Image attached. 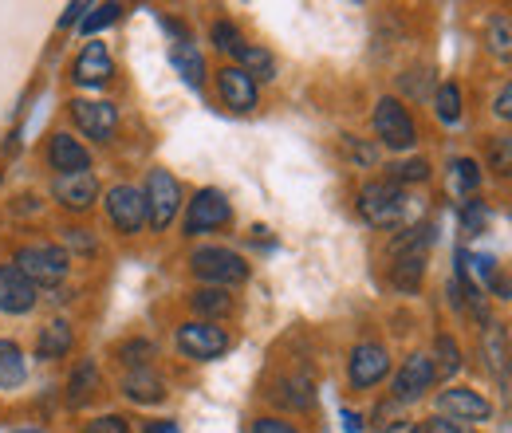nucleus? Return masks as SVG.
I'll use <instances>...</instances> for the list:
<instances>
[{"mask_svg": "<svg viewBox=\"0 0 512 433\" xmlns=\"http://www.w3.org/2000/svg\"><path fill=\"white\" fill-rule=\"evenodd\" d=\"M406 209H410V197H406V189L398 186V182H367V186L359 189V213L375 229L398 225L406 217Z\"/></svg>", "mask_w": 512, "mask_h": 433, "instance_id": "obj_1", "label": "nucleus"}, {"mask_svg": "<svg viewBox=\"0 0 512 433\" xmlns=\"http://www.w3.org/2000/svg\"><path fill=\"white\" fill-rule=\"evenodd\" d=\"M16 272H24L36 288H56L64 284L67 268H71V256L60 245H24L12 260Z\"/></svg>", "mask_w": 512, "mask_h": 433, "instance_id": "obj_2", "label": "nucleus"}, {"mask_svg": "<svg viewBox=\"0 0 512 433\" xmlns=\"http://www.w3.org/2000/svg\"><path fill=\"white\" fill-rule=\"evenodd\" d=\"M190 272L197 280H205L209 288H225V284H241L249 280V264L245 256H237L233 248H197L190 256Z\"/></svg>", "mask_w": 512, "mask_h": 433, "instance_id": "obj_3", "label": "nucleus"}, {"mask_svg": "<svg viewBox=\"0 0 512 433\" xmlns=\"http://www.w3.org/2000/svg\"><path fill=\"white\" fill-rule=\"evenodd\" d=\"M142 197H146V221L154 225V233H166L174 225L178 209H182V186H178V178L166 174V170H150Z\"/></svg>", "mask_w": 512, "mask_h": 433, "instance_id": "obj_4", "label": "nucleus"}, {"mask_svg": "<svg viewBox=\"0 0 512 433\" xmlns=\"http://www.w3.org/2000/svg\"><path fill=\"white\" fill-rule=\"evenodd\" d=\"M178 351H182L186 359L209 363V359H217V355L229 351V335H225V327H217V323L193 319V323H182V327H178Z\"/></svg>", "mask_w": 512, "mask_h": 433, "instance_id": "obj_5", "label": "nucleus"}, {"mask_svg": "<svg viewBox=\"0 0 512 433\" xmlns=\"http://www.w3.org/2000/svg\"><path fill=\"white\" fill-rule=\"evenodd\" d=\"M375 134L383 138V146H390V150H414V142H418L410 111L398 99H390V95L379 99V107H375Z\"/></svg>", "mask_w": 512, "mask_h": 433, "instance_id": "obj_6", "label": "nucleus"}, {"mask_svg": "<svg viewBox=\"0 0 512 433\" xmlns=\"http://www.w3.org/2000/svg\"><path fill=\"white\" fill-rule=\"evenodd\" d=\"M229 217H233V209H229L225 193L221 189H201L190 201V209H186V237L213 233V229L229 225Z\"/></svg>", "mask_w": 512, "mask_h": 433, "instance_id": "obj_7", "label": "nucleus"}, {"mask_svg": "<svg viewBox=\"0 0 512 433\" xmlns=\"http://www.w3.org/2000/svg\"><path fill=\"white\" fill-rule=\"evenodd\" d=\"M107 217H111V225L119 229V233H142V225H146V197H142V189L134 186H111L107 193Z\"/></svg>", "mask_w": 512, "mask_h": 433, "instance_id": "obj_8", "label": "nucleus"}, {"mask_svg": "<svg viewBox=\"0 0 512 433\" xmlns=\"http://www.w3.org/2000/svg\"><path fill=\"white\" fill-rule=\"evenodd\" d=\"M71 119L91 142H111L115 126H119V111L111 103H103V99H75L71 103Z\"/></svg>", "mask_w": 512, "mask_h": 433, "instance_id": "obj_9", "label": "nucleus"}, {"mask_svg": "<svg viewBox=\"0 0 512 433\" xmlns=\"http://www.w3.org/2000/svg\"><path fill=\"white\" fill-rule=\"evenodd\" d=\"M434 359L430 355H410L406 363H402V371L394 374V402L398 406H410V402H418L430 386H434Z\"/></svg>", "mask_w": 512, "mask_h": 433, "instance_id": "obj_10", "label": "nucleus"}, {"mask_svg": "<svg viewBox=\"0 0 512 433\" xmlns=\"http://www.w3.org/2000/svg\"><path fill=\"white\" fill-rule=\"evenodd\" d=\"M347 374H351V386H359V390L379 386L386 374H390V355H386L383 343H359V347L351 351Z\"/></svg>", "mask_w": 512, "mask_h": 433, "instance_id": "obj_11", "label": "nucleus"}, {"mask_svg": "<svg viewBox=\"0 0 512 433\" xmlns=\"http://www.w3.org/2000/svg\"><path fill=\"white\" fill-rule=\"evenodd\" d=\"M36 300H40L36 284H32L24 272H16L12 264H0V311H8V315H28V311L36 308Z\"/></svg>", "mask_w": 512, "mask_h": 433, "instance_id": "obj_12", "label": "nucleus"}, {"mask_svg": "<svg viewBox=\"0 0 512 433\" xmlns=\"http://www.w3.org/2000/svg\"><path fill=\"white\" fill-rule=\"evenodd\" d=\"M48 162H52V170H56V178H64V174H87L91 170V154H87V146L75 138V134H52V142H48Z\"/></svg>", "mask_w": 512, "mask_h": 433, "instance_id": "obj_13", "label": "nucleus"}, {"mask_svg": "<svg viewBox=\"0 0 512 433\" xmlns=\"http://www.w3.org/2000/svg\"><path fill=\"white\" fill-rule=\"evenodd\" d=\"M438 410H442V414H449L453 422H489V414H493V406H489V402H485L477 390H469V386L442 390Z\"/></svg>", "mask_w": 512, "mask_h": 433, "instance_id": "obj_14", "label": "nucleus"}, {"mask_svg": "<svg viewBox=\"0 0 512 433\" xmlns=\"http://www.w3.org/2000/svg\"><path fill=\"white\" fill-rule=\"evenodd\" d=\"M111 75H115V60H111L107 44H99V40H91V44L79 52L75 67H71V79H75L79 87H103Z\"/></svg>", "mask_w": 512, "mask_h": 433, "instance_id": "obj_15", "label": "nucleus"}, {"mask_svg": "<svg viewBox=\"0 0 512 433\" xmlns=\"http://www.w3.org/2000/svg\"><path fill=\"white\" fill-rule=\"evenodd\" d=\"M217 91H221V103L237 115H249L256 107V83L241 67H221L217 71Z\"/></svg>", "mask_w": 512, "mask_h": 433, "instance_id": "obj_16", "label": "nucleus"}, {"mask_svg": "<svg viewBox=\"0 0 512 433\" xmlns=\"http://www.w3.org/2000/svg\"><path fill=\"white\" fill-rule=\"evenodd\" d=\"M52 197L71 209V213H83V209H91L95 205V197H99V182H95V174L87 170V174H64V178H56V186H52Z\"/></svg>", "mask_w": 512, "mask_h": 433, "instance_id": "obj_17", "label": "nucleus"}, {"mask_svg": "<svg viewBox=\"0 0 512 433\" xmlns=\"http://www.w3.org/2000/svg\"><path fill=\"white\" fill-rule=\"evenodd\" d=\"M123 394H127L130 402H138V406H154V402L166 398V386H162V378L150 371V367H142V371H127Z\"/></svg>", "mask_w": 512, "mask_h": 433, "instance_id": "obj_18", "label": "nucleus"}, {"mask_svg": "<svg viewBox=\"0 0 512 433\" xmlns=\"http://www.w3.org/2000/svg\"><path fill=\"white\" fill-rule=\"evenodd\" d=\"M394 264H390V280H394V288H402V292H418V284H422V272H426V252H398V256H390Z\"/></svg>", "mask_w": 512, "mask_h": 433, "instance_id": "obj_19", "label": "nucleus"}, {"mask_svg": "<svg viewBox=\"0 0 512 433\" xmlns=\"http://www.w3.org/2000/svg\"><path fill=\"white\" fill-rule=\"evenodd\" d=\"M71 343H75V335H71L67 319H52V323L40 331V339H36V355H40V359H64L67 351H71Z\"/></svg>", "mask_w": 512, "mask_h": 433, "instance_id": "obj_20", "label": "nucleus"}, {"mask_svg": "<svg viewBox=\"0 0 512 433\" xmlns=\"http://www.w3.org/2000/svg\"><path fill=\"white\" fill-rule=\"evenodd\" d=\"M170 63H174V71H178L190 87H201V83H205V60H201V52L193 48L190 40H178V44L170 48Z\"/></svg>", "mask_w": 512, "mask_h": 433, "instance_id": "obj_21", "label": "nucleus"}, {"mask_svg": "<svg viewBox=\"0 0 512 433\" xmlns=\"http://www.w3.org/2000/svg\"><path fill=\"white\" fill-rule=\"evenodd\" d=\"M99 390V367L91 359H83L75 371H71V382H67V402L71 406H87Z\"/></svg>", "mask_w": 512, "mask_h": 433, "instance_id": "obj_22", "label": "nucleus"}, {"mask_svg": "<svg viewBox=\"0 0 512 433\" xmlns=\"http://www.w3.org/2000/svg\"><path fill=\"white\" fill-rule=\"evenodd\" d=\"M28 374V359L12 339H0V390H16Z\"/></svg>", "mask_w": 512, "mask_h": 433, "instance_id": "obj_23", "label": "nucleus"}, {"mask_svg": "<svg viewBox=\"0 0 512 433\" xmlns=\"http://www.w3.org/2000/svg\"><path fill=\"white\" fill-rule=\"evenodd\" d=\"M190 304L197 315H205V323L209 319H225L229 311H233V296L225 292V288H201V292H193Z\"/></svg>", "mask_w": 512, "mask_h": 433, "instance_id": "obj_24", "label": "nucleus"}, {"mask_svg": "<svg viewBox=\"0 0 512 433\" xmlns=\"http://www.w3.org/2000/svg\"><path fill=\"white\" fill-rule=\"evenodd\" d=\"M233 56H237V67H241V71H245V75H249L253 83H256V79H272V75H276V60H272V56H268L264 48L241 44V48H237Z\"/></svg>", "mask_w": 512, "mask_h": 433, "instance_id": "obj_25", "label": "nucleus"}, {"mask_svg": "<svg viewBox=\"0 0 512 433\" xmlns=\"http://www.w3.org/2000/svg\"><path fill=\"white\" fill-rule=\"evenodd\" d=\"M485 40H489L493 60L512 63V16H493L485 28Z\"/></svg>", "mask_w": 512, "mask_h": 433, "instance_id": "obj_26", "label": "nucleus"}, {"mask_svg": "<svg viewBox=\"0 0 512 433\" xmlns=\"http://www.w3.org/2000/svg\"><path fill=\"white\" fill-rule=\"evenodd\" d=\"M312 398H316V390H312L308 378H288V382H280V390H276V402L296 406V410H308Z\"/></svg>", "mask_w": 512, "mask_h": 433, "instance_id": "obj_27", "label": "nucleus"}, {"mask_svg": "<svg viewBox=\"0 0 512 433\" xmlns=\"http://www.w3.org/2000/svg\"><path fill=\"white\" fill-rule=\"evenodd\" d=\"M434 111H438L442 123H457L461 119V91H457V83H442L434 91Z\"/></svg>", "mask_w": 512, "mask_h": 433, "instance_id": "obj_28", "label": "nucleus"}, {"mask_svg": "<svg viewBox=\"0 0 512 433\" xmlns=\"http://www.w3.org/2000/svg\"><path fill=\"white\" fill-rule=\"evenodd\" d=\"M434 351H438V363H434V374H442V378H449V374L461 371V351H457V343H453L449 335H438Z\"/></svg>", "mask_w": 512, "mask_h": 433, "instance_id": "obj_29", "label": "nucleus"}, {"mask_svg": "<svg viewBox=\"0 0 512 433\" xmlns=\"http://www.w3.org/2000/svg\"><path fill=\"white\" fill-rule=\"evenodd\" d=\"M489 166L501 178H512V134H501V138L489 142Z\"/></svg>", "mask_w": 512, "mask_h": 433, "instance_id": "obj_30", "label": "nucleus"}, {"mask_svg": "<svg viewBox=\"0 0 512 433\" xmlns=\"http://www.w3.org/2000/svg\"><path fill=\"white\" fill-rule=\"evenodd\" d=\"M119 359L127 363L130 371H142V367H150V359H154V343H146V339H130V343H123Z\"/></svg>", "mask_w": 512, "mask_h": 433, "instance_id": "obj_31", "label": "nucleus"}, {"mask_svg": "<svg viewBox=\"0 0 512 433\" xmlns=\"http://www.w3.org/2000/svg\"><path fill=\"white\" fill-rule=\"evenodd\" d=\"M119 16H123V4H99V8H91V16H83V32H99V28L115 24Z\"/></svg>", "mask_w": 512, "mask_h": 433, "instance_id": "obj_32", "label": "nucleus"}, {"mask_svg": "<svg viewBox=\"0 0 512 433\" xmlns=\"http://www.w3.org/2000/svg\"><path fill=\"white\" fill-rule=\"evenodd\" d=\"M426 178H430V162H426V158H410V162L394 166V178H390V182L406 186V182H426Z\"/></svg>", "mask_w": 512, "mask_h": 433, "instance_id": "obj_33", "label": "nucleus"}, {"mask_svg": "<svg viewBox=\"0 0 512 433\" xmlns=\"http://www.w3.org/2000/svg\"><path fill=\"white\" fill-rule=\"evenodd\" d=\"M481 182V174H477V162H469V158H457L453 162V186L461 189V193H469V189H477Z\"/></svg>", "mask_w": 512, "mask_h": 433, "instance_id": "obj_34", "label": "nucleus"}, {"mask_svg": "<svg viewBox=\"0 0 512 433\" xmlns=\"http://www.w3.org/2000/svg\"><path fill=\"white\" fill-rule=\"evenodd\" d=\"M213 44H217L221 52H237V48H241V32H237L229 20H217V24H213Z\"/></svg>", "mask_w": 512, "mask_h": 433, "instance_id": "obj_35", "label": "nucleus"}, {"mask_svg": "<svg viewBox=\"0 0 512 433\" xmlns=\"http://www.w3.org/2000/svg\"><path fill=\"white\" fill-rule=\"evenodd\" d=\"M83 433H130V422L123 418V414H103V418L87 422V430Z\"/></svg>", "mask_w": 512, "mask_h": 433, "instance_id": "obj_36", "label": "nucleus"}, {"mask_svg": "<svg viewBox=\"0 0 512 433\" xmlns=\"http://www.w3.org/2000/svg\"><path fill=\"white\" fill-rule=\"evenodd\" d=\"M418 433H477V430H469L465 422H453V418H430V422H422Z\"/></svg>", "mask_w": 512, "mask_h": 433, "instance_id": "obj_37", "label": "nucleus"}, {"mask_svg": "<svg viewBox=\"0 0 512 433\" xmlns=\"http://www.w3.org/2000/svg\"><path fill=\"white\" fill-rule=\"evenodd\" d=\"M64 245L79 248L83 256H91V252H95V237H91L87 229H64Z\"/></svg>", "mask_w": 512, "mask_h": 433, "instance_id": "obj_38", "label": "nucleus"}, {"mask_svg": "<svg viewBox=\"0 0 512 433\" xmlns=\"http://www.w3.org/2000/svg\"><path fill=\"white\" fill-rule=\"evenodd\" d=\"M253 433H300L292 422H280V418H256Z\"/></svg>", "mask_w": 512, "mask_h": 433, "instance_id": "obj_39", "label": "nucleus"}, {"mask_svg": "<svg viewBox=\"0 0 512 433\" xmlns=\"http://www.w3.org/2000/svg\"><path fill=\"white\" fill-rule=\"evenodd\" d=\"M493 111H497V119H509L512 123V83L497 95V103H493Z\"/></svg>", "mask_w": 512, "mask_h": 433, "instance_id": "obj_40", "label": "nucleus"}, {"mask_svg": "<svg viewBox=\"0 0 512 433\" xmlns=\"http://www.w3.org/2000/svg\"><path fill=\"white\" fill-rule=\"evenodd\" d=\"M481 221H485V209H481L477 201H469V209H465V225H469V233H477Z\"/></svg>", "mask_w": 512, "mask_h": 433, "instance_id": "obj_41", "label": "nucleus"}, {"mask_svg": "<svg viewBox=\"0 0 512 433\" xmlns=\"http://www.w3.org/2000/svg\"><path fill=\"white\" fill-rule=\"evenodd\" d=\"M83 12H87V4H71V8H67L64 12V20H60V24H75V20H83Z\"/></svg>", "mask_w": 512, "mask_h": 433, "instance_id": "obj_42", "label": "nucleus"}, {"mask_svg": "<svg viewBox=\"0 0 512 433\" xmlns=\"http://www.w3.org/2000/svg\"><path fill=\"white\" fill-rule=\"evenodd\" d=\"M146 433H178L174 422H146Z\"/></svg>", "mask_w": 512, "mask_h": 433, "instance_id": "obj_43", "label": "nucleus"}, {"mask_svg": "<svg viewBox=\"0 0 512 433\" xmlns=\"http://www.w3.org/2000/svg\"><path fill=\"white\" fill-rule=\"evenodd\" d=\"M343 422H347V433H359V430H363V426H359V418H355V414H351V410H347V414H343Z\"/></svg>", "mask_w": 512, "mask_h": 433, "instance_id": "obj_44", "label": "nucleus"}, {"mask_svg": "<svg viewBox=\"0 0 512 433\" xmlns=\"http://www.w3.org/2000/svg\"><path fill=\"white\" fill-rule=\"evenodd\" d=\"M16 433H44V430H36V426H24V430H16Z\"/></svg>", "mask_w": 512, "mask_h": 433, "instance_id": "obj_45", "label": "nucleus"}, {"mask_svg": "<svg viewBox=\"0 0 512 433\" xmlns=\"http://www.w3.org/2000/svg\"><path fill=\"white\" fill-rule=\"evenodd\" d=\"M414 433H418V430H414Z\"/></svg>", "mask_w": 512, "mask_h": 433, "instance_id": "obj_46", "label": "nucleus"}]
</instances>
